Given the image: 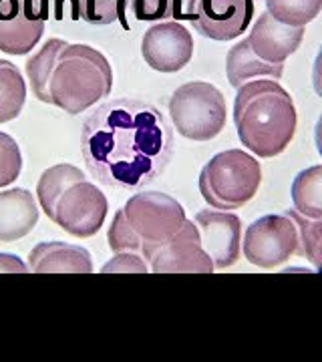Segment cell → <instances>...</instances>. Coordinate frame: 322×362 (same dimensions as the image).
Returning a JSON list of instances; mask_svg holds the SVG:
<instances>
[{
	"instance_id": "obj_1",
	"label": "cell",
	"mask_w": 322,
	"mask_h": 362,
	"mask_svg": "<svg viewBox=\"0 0 322 362\" xmlns=\"http://www.w3.org/2000/svg\"><path fill=\"white\" fill-rule=\"evenodd\" d=\"M81 149L97 181L121 192H139L169 165L173 129L154 105L113 99L83 123Z\"/></svg>"
},
{
	"instance_id": "obj_2",
	"label": "cell",
	"mask_w": 322,
	"mask_h": 362,
	"mask_svg": "<svg viewBox=\"0 0 322 362\" xmlns=\"http://www.w3.org/2000/svg\"><path fill=\"white\" fill-rule=\"evenodd\" d=\"M234 123L246 149L268 159L286 151L294 139L297 107L278 81L258 78L238 87Z\"/></svg>"
},
{
	"instance_id": "obj_3",
	"label": "cell",
	"mask_w": 322,
	"mask_h": 362,
	"mask_svg": "<svg viewBox=\"0 0 322 362\" xmlns=\"http://www.w3.org/2000/svg\"><path fill=\"white\" fill-rule=\"evenodd\" d=\"M113 71L103 52L89 45H64L57 54L49 78L51 105L69 115H79L109 97Z\"/></svg>"
},
{
	"instance_id": "obj_4",
	"label": "cell",
	"mask_w": 322,
	"mask_h": 362,
	"mask_svg": "<svg viewBox=\"0 0 322 362\" xmlns=\"http://www.w3.org/2000/svg\"><path fill=\"white\" fill-rule=\"evenodd\" d=\"M262 183V165L242 149L214 156L200 173V194L214 209H240L256 197Z\"/></svg>"
},
{
	"instance_id": "obj_5",
	"label": "cell",
	"mask_w": 322,
	"mask_h": 362,
	"mask_svg": "<svg viewBox=\"0 0 322 362\" xmlns=\"http://www.w3.org/2000/svg\"><path fill=\"white\" fill-rule=\"evenodd\" d=\"M169 115L181 137L209 141L226 127L228 109L224 95L212 83L192 81L173 90L169 99Z\"/></svg>"
},
{
	"instance_id": "obj_6",
	"label": "cell",
	"mask_w": 322,
	"mask_h": 362,
	"mask_svg": "<svg viewBox=\"0 0 322 362\" xmlns=\"http://www.w3.org/2000/svg\"><path fill=\"white\" fill-rule=\"evenodd\" d=\"M129 226L142 240V252L149 258L155 250L163 246L173 233L180 232L185 218V209L178 199L161 192H143L129 197L123 206Z\"/></svg>"
},
{
	"instance_id": "obj_7",
	"label": "cell",
	"mask_w": 322,
	"mask_h": 362,
	"mask_svg": "<svg viewBox=\"0 0 322 362\" xmlns=\"http://www.w3.org/2000/svg\"><path fill=\"white\" fill-rule=\"evenodd\" d=\"M298 232L292 218L284 214L262 216L248 226L244 235V258L258 268L270 270L297 254Z\"/></svg>"
},
{
	"instance_id": "obj_8",
	"label": "cell",
	"mask_w": 322,
	"mask_h": 362,
	"mask_svg": "<svg viewBox=\"0 0 322 362\" xmlns=\"http://www.w3.org/2000/svg\"><path fill=\"white\" fill-rule=\"evenodd\" d=\"M107 209L109 204L103 192L85 177L64 189L51 220L75 238H93L101 230Z\"/></svg>"
},
{
	"instance_id": "obj_9",
	"label": "cell",
	"mask_w": 322,
	"mask_h": 362,
	"mask_svg": "<svg viewBox=\"0 0 322 362\" xmlns=\"http://www.w3.org/2000/svg\"><path fill=\"white\" fill-rule=\"evenodd\" d=\"M49 0H0V51L26 54L39 45L49 18Z\"/></svg>"
},
{
	"instance_id": "obj_10",
	"label": "cell",
	"mask_w": 322,
	"mask_h": 362,
	"mask_svg": "<svg viewBox=\"0 0 322 362\" xmlns=\"http://www.w3.org/2000/svg\"><path fill=\"white\" fill-rule=\"evenodd\" d=\"M200 244L214 262V270L232 268L242 250V221L236 214L222 209H202L195 216Z\"/></svg>"
},
{
	"instance_id": "obj_11",
	"label": "cell",
	"mask_w": 322,
	"mask_h": 362,
	"mask_svg": "<svg viewBox=\"0 0 322 362\" xmlns=\"http://www.w3.org/2000/svg\"><path fill=\"white\" fill-rule=\"evenodd\" d=\"M154 274H212L214 262L200 244L195 223L183 221L180 232L173 233L163 246L149 256Z\"/></svg>"
},
{
	"instance_id": "obj_12",
	"label": "cell",
	"mask_w": 322,
	"mask_h": 362,
	"mask_svg": "<svg viewBox=\"0 0 322 362\" xmlns=\"http://www.w3.org/2000/svg\"><path fill=\"white\" fill-rule=\"evenodd\" d=\"M142 54L154 71L178 73L192 61V33L176 21L157 23L143 35Z\"/></svg>"
},
{
	"instance_id": "obj_13",
	"label": "cell",
	"mask_w": 322,
	"mask_h": 362,
	"mask_svg": "<svg viewBox=\"0 0 322 362\" xmlns=\"http://www.w3.org/2000/svg\"><path fill=\"white\" fill-rule=\"evenodd\" d=\"M254 0H200L193 28L212 40L238 39L252 23Z\"/></svg>"
},
{
	"instance_id": "obj_14",
	"label": "cell",
	"mask_w": 322,
	"mask_h": 362,
	"mask_svg": "<svg viewBox=\"0 0 322 362\" xmlns=\"http://www.w3.org/2000/svg\"><path fill=\"white\" fill-rule=\"evenodd\" d=\"M304 37V26H290L276 21L268 11L258 16L248 37V45L258 59L266 63H284L294 54Z\"/></svg>"
},
{
	"instance_id": "obj_15",
	"label": "cell",
	"mask_w": 322,
	"mask_h": 362,
	"mask_svg": "<svg viewBox=\"0 0 322 362\" xmlns=\"http://www.w3.org/2000/svg\"><path fill=\"white\" fill-rule=\"evenodd\" d=\"M39 207L33 194L23 187L0 192V244H13L35 230Z\"/></svg>"
},
{
	"instance_id": "obj_16",
	"label": "cell",
	"mask_w": 322,
	"mask_h": 362,
	"mask_svg": "<svg viewBox=\"0 0 322 362\" xmlns=\"http://www.w3.org/2000/svg\"><path fill=\"white\" fill-rule=\"evenodd\" d=\"M28 270L35 274H91L93 259L85 247L64 242H42L28 254Z\"/></svg>"
},
{
	"instance_id": "obj_17",
	"label": "cell",
	"mask_w": 322,
	"mask_h": 362,
	"mask_svg": "<svg viewBox=\"0 0 322 362\" xmlns=\"http://www.w3.org/2000/svg\"><path fill=\"white\" fill-rule=\"evenodd\" d=\"M226 73L228 81L232 87H242L246 81L258 77H270L274 81L282 77L284 63H266L262 59H258L254 51L250 49L248 40H242L238 45H234L228 59H226Z\"/></svg>"
},
{
	"instance_id": "obj_18",
	"label": "cell",
	"mask_w": 322,
	"mask_h": 362,
	"mask_svg": "<svg viewBox=\"0 0 322 362\" xmlns=\"http://www.w3.org/2000/svg\"><path fill=\"white\" fill-rule=\"evenodd\" d=\"M292 202L294 211L310 220H322V168H312L300 171L292 183Z\"/></svg>"
},
{
	"instance_id": "obj_19",
	"label": "cell",
	"mask_w": 322,
	"mask_h": 362,
	"mask_svg": "<svg viewBox=\"0 0 322 362\" xmlns=\"http://www.w3.org/2000/svg\"><path fill=\"white\" fill-rule=\"evenodd\" d=\"M79 180H85V175H83L81 169L71 165V163L52 165L40 175L39 185H37V195H39L40 207L49 216V220L52 218L54 206H57V202L63 195L64 189Z\"/></svg>"
},
{
	"instance_id": "obj_20",
	"label": "cell",
	"mask_w": 322,
	"mask_h": 362,
	"mask_svg": "<svg viewBox=\"0 0 322 362\" xmlns=\"http://www.w3.org/2000/svg\"><path fill=\"white\" fill-rule=\"evenodd\" d=\"M26 99V85L21 71L11 61H0V123L21 115Z\"/></svg>"
},
{
	"instance_id": "obj_21",
	"label": "cell",
	"mask_w": 322,
	"mask_h": 362,
	"mask_svg": "<svg viewBox=\"0 0 322 362\" xmlns=\"http://www.w3.org/2000/svg\"><path fill=\"white\" fill-rule=\"evenodd\" d=\"M64 45H67L64 40L51 39L49 42H45V47L33 59H28V63H26V75H28V81H30L33 93L42 103L51 105V99H49V78H51L57 54H59V51L63 49Z\"/></svg>"
},
{
	"instance_id": "obj_22",
	"label": "cell",
	"mask_w": 322,
	"mask_h": 362,
	"mask_svg": "<svg viewBox=\"0 0 322 362\" xmlns=\"http://www.w3.org/2000/svg\"><path fill=\"white\" fill-rule=\"evenodd\" d=\"M286 214L297 223L298 232V256H306L312 262V266L321 268V226L322 220H310L300 216L294 209H286Z\"/></svg>"
},
{
	"instance_id": "obj_23",
	"label": "cell",
	"mask_w": 322,
	"mask_h": 362,
	"mask_svg": "<svg viewBox=\"0 0 322 362\" xmlns=\"http://www.w3.org/2000/svg\"><path fill=\"white\" fill-rule=\"evenodd\" d=\"M322 8V0H284L268 2V13L284 25L304 26L314 21Z\"/></svg>"
},
{
	"instance_id": "obj_24",
	"label": "cell",
	"mask_w": 322,
	"mask_h": 362,
	"mask_svg": "<svg viewBox=\"0 0 322 362\" xmlns=\"http://www.w3.org/2000/svg\"><path fill=\"white\" fill-rule=\"evenodd\" d=\"M107 242L111 252H139L142 250V240L139 235L133 232V228L129 226L127 218L123 214V207L115 214V218L109 226V232H107Z\"/></svg>"
},
{
	"instance_id": "obj_25",
	"label": "cell",
	"mask_w": 322,
	"mask_h": 362,
	"mask_svg": "<svg viewBox=\"0 0 322 362\" xmlns=\"http://www.w3.org/2000/svg\"><path fill=\"white\" fill-rule=\"evenodd\" d=\"M23 156L21 147L8 133L0 131V187L11 185L21 175Z\"/></svg>"
},
{
	"instance_id": "obj_26",
	"label": "cell",
	"mask_w": 322,
	"mask_h": 362,
	"mask_svg": "<svg viewBox=\"0 0 322 362\" xmlns=\"http://www.w3.org/2000/svg\"><path fill=\"white\" fill-rule=\"evenodd\" d=\"M119 11L113 0H81V18L91 25L115 23Z\"/></svg>"
},
{
	"instance_id": "obj_27",
	"label": "cell",
	"mask_w": 322,
	"mask_h": 362,
	"mask_svg": "<svg viewBox=\"0 0 322 362\" xmlns=\"http://www.w3.org/2000/svg\"><path fill=\"white\" fill-rule=\"evenodd\" d=\"M147 274V264L135 252H119L111 262H107L101 274Z\"/></svg>"
},
{
	"instance_id": "obj_28",
	"label": "cell",
	"mask_w": 322,
	"mask_h": 362,
	"mask_svg": "<svg viewBox=\"0 0 322 362\" xmlns=\"http://www.w3.org/2000/svg\"><path fill=\"white\" fill-rule=\"evenodd\" d=\"M133 14L142 23H157L169 18L168 0H133Z\"/></svg>"
},
{
	"instance_id": "obj_29",
	"label": "cell",
	"mask_w": 322,
	"mask_h": 362,
	"mask_svg": "<svg viewBox=\"0 0 322 362\" xmlns=\"http://www.w3.org/2000/svg\"><path fill=\"white\" fill-rule=\"evenodd\" d=\"M197 4L200 0H168L169 18H173L176 23H183V21L193 23L197 16Z\"/></svg>"
},
{
	"instance_id": "obj_30",
	"label": "cell",
	"mask_w": 322,
	"mask_h": 362,
	"mask_svg": "<svg viewBox=\"0 0 322 362\" xmlns=\"http://www.w3.org/2000/svg\"><path fill=\"white\" fill-rule=\"evenodd\" d=\"M28 266L23 259L8 252H0V274H26Z\"/></svg>"
},
{
	"instance_id": "obj_31",
	"label": "cell",
	"mask_w": 322,
	"mask_h": 362,
	"mask_svg": "<svg viewBox=\"0 0 322 362\" xmlns=\"http://www.w3.org/2000/svg\"><path fill=\"white\" fill-rule=\"evenodd\" d=\"M268 2H284V0H266V4H268Z\"/></svg>"
}]
</instances>
